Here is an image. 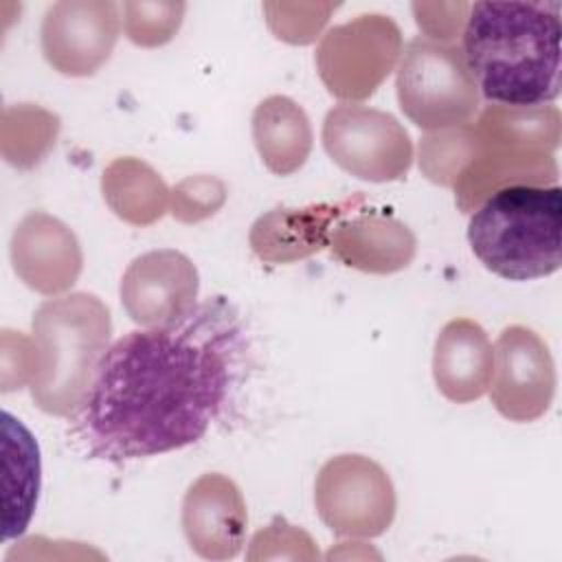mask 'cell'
I'll list each match as a JSON object with an SVG mask.
<instances>
[{
	"mask_svg": "<svg viewBox=\"0 0 562 562\" xmlns=\"http://www.w3.org/2000/svg\"><path fill=\"white\" fill-rule=\"evenodd\" d=\"M226 200V187L213 176H191L171 191V215L184 224L213 215Z\"/></svg>",
	"mask_w": 562,
	"mask_h": 562,
	"instance_id": "24",
	"label": "cell"
},
{
	"mask_svg": "<svg viewBox=\"0 0 562 562\" xmlns=\"http://www.w3.org/2000/svg\"><path fill=\"white\" fill-rule=\"evenodd\" d=\"M562 189L512 184L490 193L468 222L474 257L507 281L542 279L560 270Z\"/></svg>",
	"mask_w": 562,
	"mask_h": 562,
	"instance_id": "4",
	"label": "cell"
},
{
	"mask_svg": "<svg viewBox=\"0 0 562 562\" xmlns=\"http://www.w3.org/2000/svg\"><path fill=\"white\" fill-rule=\"evenodd\" d=\"M288 544L307 551L312 558H318L314 540L307 531L290 525L285 518H274L266 529L257 531L250 540V551L246 553L248 560H263V558H292L285 549Z\"/></svg>",
	"mask_w": 562,
	"mask_h": 562,
	"instance_id": "25",
	"label": "cell"
},
{
	"mask_svg": "<svg viewBox=\"0 0 562 562\" xmlns=\"http://www.w3.org/2000/svg\"><path fill=\"white\" fill-rule=\"evenodd\" d=\"M318 518L340 538L382 536L397 509L386 470L364 454H338L323 463L314 481Z\"/></svg>",
	"mask_w": 562,
	"mask_h": 562,
	"instance_id": "7",
	"label": "cell"
},
{
	"mask_svg": "<svg viewBox=\"0 0 562 562\" xmlns=\"http://www.w3.org/2000/svg\"><path fill=\"white\" fill-rule=\"evenodd\" d=\"M200 277L193 261L171 248L136 257L121 279V305L140 327L180 318L198 301Z\"/></svg>",
	"mask_w": 562,
	"mask_h": 562,
	"instance_id": "12",
	"label": "cell"
},
{
	"mask_svg": "<svg viewBox=\"0 0 562 562\" xmlns=\"http://www.w3.org/2000/svg\"><path fill=\"white\" fill-rule=\"evenodd\" d=\"M101 191L112 213L132 226L154 224L171 202L160 173L132 156L116 158L103 169Z\"/></svg>",
	"mask_w": 562,
	"mask_h": 562,
	"instance_id": "20",
	"label": "cell"
},
{
	"mask_svg": "<svg viewBox=\"0 0 562 562\" xmlns=\"http://www.w3.org/2000/svg\"><path fill=\"white\" fill-rule=\"evenodd\" d=\"M312 125L305 110L283 94L263 99L252 112V143L274 176L299 171L312 151Z\"/></svg>",
	"mask_w": 562,
	"mask_h": 562,
	"instance_id": "18",
	"label": "cell"
},
{
	"mask_svg": "<svg viewBox=\"0 0 562 562\" xmlns=\"http://www.w3.org/2000/svg\"><path fill=\"white\" fill-rule=\"evenodd\" d=\"M321 140L327 156L358 180H402L413 165L415 149L404 125L362 103L334 105L325 114Z\"/></svg>",
	"mask_w": 562,
	"mask_h": 562,
	"instance_id": "8",
	"label": "cell"
},
{
	"mask_svg": "<svg viewBox=\"0 0 562 562\" xmlns=\"http://www.w3.org/2000/svg\"><path fill=\"white\" fill-rule=\"evenodd\" d=\"M490 400L509 422L542 417L555 395V364L547 342L525 325L505 327L494 342Z\"/></svg>",
	"mask_w": 562,
	"mask_h": 562,
	"instance_id": "10",
	"label": "cell"
},
{
	"mask_svg": "<svg viewBox=\"0 0 562 562\" xmlns=\"http://www.w3.org/2000/svg\"><path fill=\"white\" fill-rule=\"evenodd\" d=\"M121 26V4L116 2H55L40 26L42 55L61 75L90 77L110 59Z\"/></svg>",
	"mask_w": 562,
	"mask_h": 562,
	"instance_id": "11",
	"label": "cell"
},
{
	"mask_svg": "<svg viewBox=\"0 0 562 562\" xmlns=\"http://www.w3.org/2000/svg\"><path fill=\"white\" fill-rule=\"evenodd\" d=\"M246 501L233 479L206 472L182 498V531L191 551L204 560H233L246 544Z\"/></svg>",
	"mask_w": 562,
	"mask_h": 562,
	"instance_id": "13",
	"label": "cell"
},
{
	"mask_svg": "<svg viewBox=\"0 0 562 562\" xmlns=\"http://www.w3.org/2000/svg\"><path fill=\"white\" fill-rule=\"evenodd\" d=\"M494 349L485 329L472 318H452L435 340L432 378L441 395L470 404L487 393Z\"/></svg>",
	"mask_w": 562,
	"mask_h": 562,
	"instance_id": "17",
	"label": "cell"
},
{
	"mask_svg": "<svg viewBox=\"0 0 562 562\" xmlns=\"http://www.w3.org/2000/svg\"><path fill=\"white\" fill-rule=\"evenodd\" d=\"M11 263L31 290L55 296L75 285L83 257L75 233L64 222L35 211L13 231Z\"/></svg>",
	"mask_w": 562,
	"mask_h": 562,
	"instance_id": "14",
	"label": "cell"
},
{
	"mask_svg": "<svg viewBox=\"0 0 562 562\" xmlns=\"http://www.w3.org/2000/svg\"><path fill=\"white\" fill-rule=\"evenodd\" d=\"M470 162L452 182L457 206L472 213L490 193L512 184H558L555 147L560 143V112L555 105L481 110Z\"/></svg>",
	"mask_w": 562,
	"mask_h": 562,
	"instance_id": "3",
	"label": "cell"
},
{
	"mask_svg": "<svg viewBox=\"0 0 562 562\" xmlns=\"http://www.w3.org/2000/svg\"><path fill=\"white\" fill-rule=\"evenodd\" d=\"M461 50L479 94L494 105L538 108L560 97V2L470 4Z\"/></svg>",
	"mask_w": 562,
	"mask_h": 562,
	"instance_id": "2",
	"label": "cell"
},
{
	"mask_svg": "<svg viewBox=\"0 0 562 562\" xmlns=\"http://www.w3.org/2000/svg\"><path fill=\"white\" fill-rule=\"evenodd\" d=\"M244 327L222 296L134 329L101 356L72 432L92 459H145L195 443L222 415L244 364Z\"/></svg>",
	"mask_w": 562,
	"mask_h": 562,
	"instance_id": "1",
	"label": "cell"
},
{
	"mask_svg": "<svg viewBox=\"0 0 562 562\" xmlns=\"http://www.w3.org/2000/svg\"><path fill=\"white\" fill-rule=\"evenodd\" d=\"M367 204L362 193L307 209H274L261 215L250 231L252 252L270 263H288L307 257L329 244L334 224Z\"/></svg>",
	"mask_w": 562,
	"mask_h": 562,
	"instance_id": "16",
	"label": "cell"
},
{
	"mask_svg": "<svg viewBox=\"0 0 562 562\" xmlns=\"http://www.w3.org/2000/svg\"><path fill=\"white\" fill-rule=\"evenodd\" d=\"M474 147L472 123L428 132L419 140V169L424 176L441 187H452L461 169L470 162Z\"/></svg>",
	"mask_w": 562,
	"mask_h": 562,
	"instance_id": "22",
	"label": "cell"
},
{
	"mask_svg": "<svg viewBox=\"0 0 562 562\" xmlns=\"http://www.w3.org/2000/svg\"><path fill=\"white\" fill-rule=\"evenodd\" d=\"M327 246L342 266L391 274L413 261L417 239L404 222L360 206L334 224Z\"/></svg>",
	"mask_w": 562,
	"mask_h": 562,
	"instance_id": "15",
	"label": "cell"
},
{
	"mask_svg": "<svg viewBox=\"0 0 562 562\" xmlns=\"http://www.w3.org/2000/svg\"><path fill=\"white\" fill-rule=\"evenodd\" d=\"M123 29L132 44L156 48L167 44L180 29L184 2H123Z\"/></svg>",
	"mask_w": 562,
	"mask_h": 562,
	"instance_id": "23",
	"label": "cell"
},
{
	"mask_svg": "<svg viewBox=\"0 0 562 562\" xmlns=\"http://www.w3.org/2000/svg\"><path fill=\"white\" fill-rule=\"evenodd\" d=\"M402 55V35L384 15H358L329 29L316 48V68L336 99L371 97Z\"/></svg>",
	"mask_w": 562,
	"mask_h": 562,
	"instance_id": "9",
	"label": "cell"
},
{
	"mask_svg": "<svg viewBox=\"0 0 562 562\" xmlns=\"http://www.w3.org/2000/svg\"><path fill=\"white\" fill-rule=\"evenodd\" d=\"M9 110L15 116L18 125L2 119V127L15 130L18 140L2 145V156L9 165L18 169H31L55 145V138L59 132V119L31 103H22Z\"/></svg>",
	"mask_w": 562,
	"mask_h": 562,
	"instance_id": "21",
	"label": "cell"
},
{
	"mask_svg": "<svg viewBox=\"0 0 562 562\" xmlns=\"http://www.w3.org/2000/svg\"><path fill=\"white\" fill-rule=\"evenodd\" d=\"M4 435V529L2 538L22 536L40 494V448L29 428L2 411Z\"/></svg>",
	"mask_w": 562,
	"mask_h": 562,
	"instance_id": "19",
	"label": "cell"
},
{
	"mask_svg": "<svg viewBox=\"0 0 562 562\" xmlns=\"http://www.w3.org/2000/svg\"><path fill=\"white\" fill-rule=\"evenodd\" d=\"M33 402L48 415H72L86 397L94 369L110 347L105 303L88 292L50 299L33 314Z\"/></svg>",
	"mask_w": 562,
	"mask_h": 562,
	"instance_id": "5",
	"label": "cell"
},
{
	"mask_svg": "<svg viewBox=\"0 0 562 562\" xmlns=\"http://www.w3.org/2000/svg\"><path fill=\"white\" fill-rule=\"evenodd\" d=\"M395 92L404 116L426 132L472 123L481 108L461 46L430 37H413L402 48Z\"/></svg>",
	"mask_w": 562,
	"mask_h": 562,
	"instance_id": "6",
	"label": "cell"
}]
</instances>
